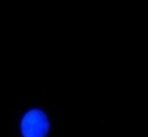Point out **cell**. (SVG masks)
Listing matches in <instances>:
<instances>
[{
	"instance_id": "1",
	"label": "cell",
	"mask_w": 148,
	"mask_h": 137,
	"mask_svg": "<svg viewBox=\"0 0 148 137\" xmlns=\"http://www.w3.org/2000/svg\"><path fill=\"white\" fill-rule=\"evenodd\" d=\"M50 123L45 112L41 110H31L22 119L21 130L23 137H46Z\"/></svg>"
}]
</instances>
